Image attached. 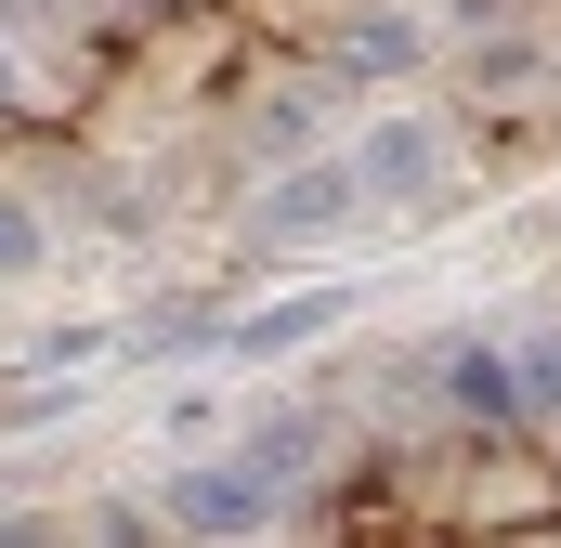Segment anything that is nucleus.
<instances>
[{"label":"nucleus","mask_w":561,"mask_h":548,"mask_svg":"<svg viewBox=\"0 0 561 548\" xmlns=\"http://www.w3.org/2000/svg\"><path fill=\"white\" fill-rule=\"evenodd\" d=\"M157 510H170V536H275L287 483L262 457H183V470L157 483Z\"/></svg>","instance_id":"1"},{"label":"nucleus","mask_w":561,"mask_h":548,"mask_svg":"<svg viewBox=\"0 0 561 548\" xmlns=\"http://www.w3.org/2000/svg\"><path fill=\"white\" fill-rule=\"evenodd\" d=\"M13 105H26V53L0 39V118H13Z\"/></svg>","instance_id":"10"},{"label":"nucleus","mask_w":561,"mask_h":548,"mask_svg":"<svg viewBox=\"0 0 561 548\" xmlns=\"http://www.w3.org/2000/svg\"><path fill=\"white\" fill-rule=\"evenodd\" d=\"M353 170H366V209H419L444 183V118H366Z\"/></svg>","instance_id":"3"},{"label":"nucleus","mask_w":561,"mask_h":548,"mask_svg":"<svg viewBox=\"0 0 561 548\" xmlns=\"http://www.w3.org/2000/svg\"><path fill=\"white\" fill-rule=\"evenodd\" d=\"M510 379H523V431H549L561 418V327H523L510 340Z\"/></svg>","instance_id":"8"},{"label":"nucleus","mask_w":561,"mask_h":548,"mask_svg":"<svg viewBox=\"0 0 561 548\" xmlns=\"http://www.w3.org/2000/svg\"><path fill=\"white\" fill-rule=\"evenodd\" d=\"M431 53V13H353L340 39H327V79H353V92H379V79H405Z\"/></svg>","instance_id":"5"},{"label":"nucleus","mask_w":561,"mask_h":548,"mask_svg":"<svg viewBox=\"0 0 561 548\" xmlns=\"http://www.w3.org/2000/svg\"><path fill=\"white\" fill-rule=\"evenodd\" d=\"M431 392L483 431H523V379H510V340H444L431 353Z\"/></svg>","instance_id":"4"},{"label":"nucleus","mask_w":561,"mask_h":548,"mask_svg":"<svg viewBox=\"0 0 561 548\" xmlns=\"http://www.w3.org/2000/svg\"><path fill=\"white\" fill-rule=\"evenodd\" d=\"M105 13H183V0H105Z\"/></svg>","instance_id":"11"},{"label":"nucleus","mask_w":561,"mask_h":548,"mask_svg":"<svg viewBox=\"0 0 561 548\" xmlns=\"http://www.w3.org/2000/svg\"><path fill=\"white\" fill-rule=\"evenodd\" d=\"M340 313H353L340 287H287V300H262V313H236V353H249V366H287V353H313Z\"/></svg>","instance_id":"6"},{"label":"nucleus","mask_w":561,"mask_h":548,"mask_svg":"<svg viewBox=\"0 0 561 548\" xmlns=\"http://www.w3.org/2000/svg\"><path fill=\"white\" fill-rule=\"evenodd\" d=\"M249 457L300 496V483H327V457H340V444H327V418H262V444H249Z\"/></svg>","instance_id":"7"},{"label":"nucleus","mask_w":561,"mask_h":548,"mask_svg":"<svg viewBox=\"0 0 561 548\" xmlns=\"http://www.w3.org/2000/svg\"><path fill=\"white\" fill-rule=\"evenodd\" d=\"M353 209H366V170L353 157H287L275 183H262V209H249V236L262 249H327Z\"/></svg>","instance_id":"2"},{"label":"nucleus","mask_w":561,"mask_h":548,"mask_svg":"<svg viewBox=\"0 0 561 548\" xmlns=\"http://www.w3.org/2000/svg\"><path fill=\"white\" fill-rule=\"evenodd\" d=\"M39 262H53V236H39V209H26V196L0 183V287H26Z\"/></svg>","instance_id":"9"}]
</instances>
